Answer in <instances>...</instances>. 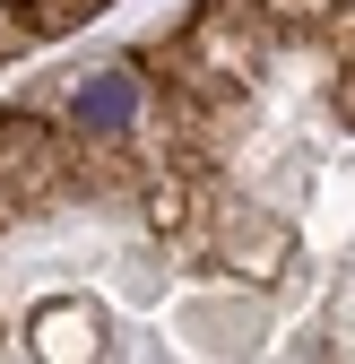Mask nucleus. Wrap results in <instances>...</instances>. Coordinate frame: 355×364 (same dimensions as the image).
I'll return each mask as SVG.
<instances>
[{
  "mask_svg": "<svg viewBox=\"0 0 355 364\" xmlns=\"http://www.w3.org/2000/svg\"><path fill=\"white\" fill-rule=\"evenodd\" d=\"M104 0H0V61H18V53H35V43H53V35H70L78 18H96Z\"/></svg>",
  "mask_w": 355,
  "mask_h": 364,
  "instance_id": "f257e3e1",
  "label": "nucleus"
}]
</instances>
